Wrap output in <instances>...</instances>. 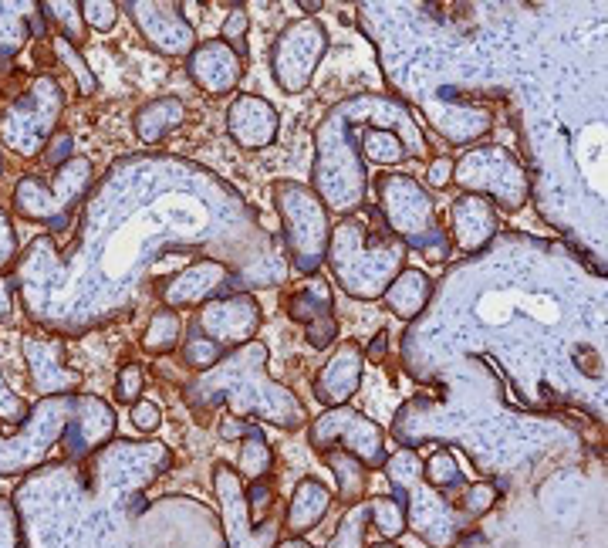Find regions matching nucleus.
<instances>
[{
  "mask_svg": "<svg viewBox=\"0 0 608 548\" xmlns=\"http://www.w3.org/2000/svg\"><path fill=\"white\" fill-rule=\"evenodd\" d=\"M311 190L325 203L328 214L355 217L369 197V170L355 149L352 99L338 102L315 129V170Z\"/></svg>",
  "mask_w": 608,
  "mask_h": 548,
  "instance_id": "obj_1",
  "label": "nucleus"
},
{
  "mask_svg": "<svg viewBox=\"0 0 608 548\" xmlns=\"http://www.w3.org/2000/svg\"><path fill=\"white\" fill-rule=\"evenodd\" d=\"M338 288L359 302H375L392 285V278L406 268V247L386 227L372 234L365 220L345 217L342 227L332 231L325 254Z\"/></svg>",
  "mask_w": 608,
  "mask_h": 548,
  "instance_id": "obj_2",
  "label": "nucleus"
},
{
  "mask_svg": "<svg viewBox=\"0 0 608 548\" xmlns=\"http://www.w3.org/2000/svg\"><path fill=\"white\" fill-rule=\"evenodd\" d=\"M375 197H379V214L386 220V231L406 251H419L429 261L450 258L453 244L436 220V203L416 176L382 173L375 180Z\"/></svg>",
  "mask_w": 608,
  "mask_h": 548,
  "instance_id": "obj_3",
  "label": "nucleus"
},
{
  "mask_svg": "<svg viewBox=\"0 0 608 548\" xmlns=\"http://www.w3.org/2000/svg\"><path fill=\"white\" fill-rule=\"evenodd\" d=\"M271 197L284 227V241H288L291 268L311 278L325 264L328 241H332V214L315 197V190L294 180H277Z\"/></svg>",
  "mask_w": 608,
  "mask_h": 548,
  "instance_id": "obj_4",
  "label": "nucleus"
},
{
  "mask_svg": "<svg viewBox=\"0 0 608 548\" xmlns=\"http://www.w3.org/2000/svg\"><path fill=\"white\" fill-rule=\"evenodd\" d=\"M95 180V163L88 156H71L61 163L51 180L44 176H24L14 190V210L24 220L48 224L51 231H65L71 224V210L82 203Z\"/></svg>",
  "mask_w": 608,
  "mask_h": 548,
  "instance_id": "obj_5",
  "label": "nucleus"
},
{
  "mask_svg": "<svg viewBox=\"0 0 608 548\" xmlns=\"http://www.w3.org/2000/svg\"><path fill=\"white\" fill-rule=\"evenodd\" d=\"M453 183L463 193L484 197L490 207L517 214L531 197V180H527L524 166L507 153L504 146H477L467 149L453 163Z\"/></svg>",
  "mask_w": 608,
  "mask_h": 548,
  "instance_id": "obj_6",
  "label": "nucleus"
},
{
  "mask_svg": "<svg viewBox=\"0 0 608 548\" xmlns=\"http://www.w3.org/2000/svg\"><path fill=\"white\" fill-rule=\"evenodd\" d=\"M78 393H61L41 400L28 413L17 437H0V474H21L38 467L48 450L65 440V433L75 420Z\"/></svg>",
  "mask_w": 608,
  "mask_h": 548,
  "instance_id": "obj_7",
  "label": "nucleus"
},
{
  "mask_svg": "<svg viewBox=\"0 0 608 548\" xmlns=\"http://www.w3.org/2000/svg\"><path fill=\"white\" fill-rule=\"evenodd\" d=\"M311 447L315 454H332V450H342V454H352L355 461H362L369 471H379L386 464V433L372 417H365L355 406H335V410H325L321 417L311 423Z\"/></svg>",
  "mask_w": 608,
  "mask_h": 548,
  "instance_id": "obj_8",
  "label": "nucleus"
},
{
  "mask_svg": "<svg viewBox=\"0 0 608 548\" xmlns=\"http://www.w3.org/2000/svg\"><path fill=\"white\" fill-rule=\"evenodd\" d=\"M328 51V31L318 17H298L277 34L271 48V75L281 92L301 95Z\"/></svg>",
  "mask_w": 608,
  "mask_h": 548,
  "instance_id": "obj_9",
  "label": "nucleus"
},
{
  "mask_svg": "<svg viewBox=\"0 0 608 548\" xmlns=\"http://www.w3.org/2000/svg\"><path fill=\"white\" fill-rule=\"evenodd\" d=\"M119 11L132 17V24H136V31L142 34V41H146L156 55L180 61V58H190V51L196 48V31L183 17V4L132 0V4H119Z\"/></svg>",
  "mask_w": 608,
  "mask_h": 548,
  "instance_id": "obj_10",
  "label": "nucleus"
},
{
  "mask_svg": "<svg viewBox=\"0 0 608 548\" xmlns=\"http://www.w3.org/2000/svg\"><path fill=\"white\" fill-rule=\"evenodd\" d=\"M196 325H200V332L207 335L210 342H217L220 349H240L247 346V342H254V335L261 332L264 308L257 305L254 295L237 291V295H223L203 305Z\"/></svg>",
  "mask_w": 608,
  "mask_h": 548,
  "instance_id": "obj_11",
  "label": "nucleus"
},
{
  "mask_svg": "<svg viewBox=\"0 0 608 548\" xmlns=\"http://www.w3.org/2000/svg\"><path fill=\"white\" fill-rule=\"evenodd\" d=\"M213 491L220 498L223 511V535H227V548H274L281 542V532L274 525L254 528L247 511V491L240 484L237 471L230 464L213 467Z\"/></svg>",
  "mask_w": 608,
  "mask_h": 548,
  "instance_id": "obj_12",
  "label": "nucleus"
},
{
  "mask_svg": "<svg viewBox=\"0 0 608 548\" xmlns=\"http://www.w3.org/2000/svg\"><path fill=\"white\" fill-rule=\"evenodd\" d=\"M230 278H234V271H230L223 261L200 258V261L186 264L183 271H176L173 278H166L163 285H159V302L176 315L186 312V308H203L207 302H213L220 291H227Z\"/></svg>",
  "mask_w": 608,
  "mask_h": 548,
  "instance_id": "obj_13",
  "label": "nucleus"
},
{
  "mask_svg": "<svg viewBox=\"0 0 608 548\" xmlns=\"http://www.w3.org/2000/svg\"><path fill=\"white\" fill-rule=\"evenodd\" d=\"M284 312L291 322H298L308 329V346L328 349L338 339V322L332 312V291L321 281V274H311L301 288H294L284 298Z\"/></svg>",
  "mask_w": 608,
  "mask_h": 548,
  "instance_id": "obj_14",
  "label": "nucleus"
},
{
  "mask_svg": "<svg viewBox=\"0 0 608 548\" xmlns=\"http://www.w3.org/2000/svg\"><path fill=\"white\" fill-rule=\"evenodd\" d=\"M227 132L240 149L261 153V149L274 146L277 132H281V116L264 95L237 92V99L227 105Z\"/></svg>",
  "mask_w": 608,
  "mask_h": 548,
  "instance_id": "obj_15",
  "label": "nucleus"
},
{
  "mask_svg": "<svg viewBox=\"0 0 608 548\" xmlns=\"http://www.w3.org/2000/svg\"><path fill=\"white\" fill-rule=\"evenodd\" d=\"M186 72H190L193 85L207 92L210 99H223V95L237 92L240 78H244V61L227 48L220 38L196 41V48L186 58Z\"/></svg>",
  "mask_w": 608,
  "mask_h": 548,
  "instance_id": "obj_16",
  "label": "nucleus"
},
{
  "mask_svg": "<svg viewBox=\"0 0 608 548\" xmlns=\"http://www.w3.org/2000/svg\"><path fill=\"white\" fill-rule=\"evenodd\" d=\"M365 376V349L359 342H342L335 349V356L318 369L315 376V396L321 406L335 410V406H348L362 386Z\"/></svg>",
  "mask_w": 608,
  "mask_h": 548,
  "instance_id": "obj_17",
  "label": "nucleus"
},
{
  "mask_svg": "<svg viewBox=\"0 0 608 548\" xmlns=\"http://www.w3.org/2000/svg\"><path fill=\"white\" fill-rule=\"evenodd\" d=\"M115 433V410L102 396L95 393H78V406H75V420L65 433V454L71 461H85L92 450H98L105 440H112Z\"/></svg>",
  "mask_w": 608,
  "mask_h": 548,
  "instance_id": "obj_18",
  "label": "nucleus"
},
{
  "mask_svg": "<svg viewBox=\"0 0 608 548\" xmlns=\"http://www.w3.org/2000/svg\"><path fill=\"white\" fill-rule=\"evenodd\" d=\"M500 231V214L484 197H473V193H463L460 200H453L450 207V244L460 247L463 254H477L494 241Z\"/></svg>",
  "mask_w": 608,
  "mask_h": 548,
  "instance_id": "obj_19",
  "label": "nucleus"
},
{
  "mask_svg": "<svg viewBox=\"0 0 608 548\" xmlns=\"http://www.w3.org/2000/svg\"><path fill=\"white\" fill-rule=\"evenodd\" d=\"M328 508H332V491L318 481V477H301L298 488L291 494L288 515H284V535L288 538H304L308 532L325 521Z\"/></svg>",
  "mask_w": 608,
  "mask_h": 548,
  "instance_id": "obj_20",
  "label": "nucleus"
},
{
  "mask_svg": "<svg viewBox=\"0 0 608 548\" xmlns=\"http://www.w3.org/2000/svg\"><path fill=\"white\" fill-rule=\"evenodd\" d=\"M190 116V109H186L183 99H176V95H159V99H149L142 109H136V116H132V129H136L139 143L146 146H159L169 132H176Z\"/></svg>",
  "mask_w": 608,
  "mask_h": 548,
  "instance_id": "obj_21",
  "label": "nucleus"
},
{
  "mask_svg": "<svg viewBox=\"0 0 608 548\" xmlns=\"http://www.w3.org/2000/svg\"><path fill=\"white\" fill-rule=\"evenodd\" d=\"M429 295H433L429 274L419 268H402L396 278H392V285L382 291V302H386V308L399 322H413L416 315L426 312Z\"/></svg>",
  "mask_w": 608,
  "mask_h": 548,
  "instance_id": "obj_22",
  "label": "nucleus"
},
{
  "mask_svg": "<svg viewBox=\"0 0 608 548\" xmlns=\"http://www.w3.org/2000/svg\"><path fill=\"white\" fill-rule=\"evenodd\" d=\"M321 461L332 467L338 494H342L345 505H359V501L369 498V467L362 461H355L352 454H342V450H332V454H321Z\"/></svg>",
  "mask_w": 608,
  "mask_h": 548,
  "instance_id": "obj_23",
  "label": "nucleus"
},
{
  "mask_svg": "<svg viewBox=\"0 0 608 548\" xmlns=\"http://www.w3.org/2000/svg\"><path fill=\"white\" fill-rule=\"evenodd\" d=\"M271 467H274L271 444H267L264 433L250 430L244 437V444H240V454H237V477H240V481L257 484V481H264V477L271 474Z\"/></svg>",
  "mask_w": 608,
  "mask_h": 548,
  "instance_id": "obj_24",
  "label": "nucleus"
},
{
  "mask_svg": "<svg viewBox=\"0 0 608 548\" xmlns=\"http://www.w3.org/2000/svg\"><path fill=\"white\" fill-rule=\"evenodd\" d=\"M180 339H183V318L169 312V308H156V315L149 318L146 332H142V349L149 356H166V352L180 346Z\"/></svg>",
  "mask_w": 608,
  "mask_h": 548,
  "instance_id": "obj_25",
  "label": "nucleus"
},
{
  "mask_svg": "<svg viewBox=\"0 0 608 548\" xmlns=\"http://www.w3.org/2000/svg\"><path fill=\"white\" fill-rule=\"evenodd\" d=\"M365 505H369V521L375 525V532L386 538V542H392V538H399L402 532H406L409 518H406V501L402 498L375 494V498H369Z\"/></svg>",
  "mask_w": 608,
  "mask_h": 548,
  "instance_id": "obj_26",
  "label": "nucleus"
},
{
  "mask_svg": "<svg viewBox=\"0 0 608 548\" xmlns=\"http://www.w3.org/2000/svg\"><path fill=\"white\" fill-rule=\"evenodd\" d=\"M423 481L433 491H460L463 488L460 461L446 447L436 450V454H429V461H423Z\"/></svg>",
  "mask_w": 608,
  "mask_h": 548,
  "instance_id": "obj_27",
  "label": "nucleus"
},
{
  "mask_svg": "<svg viewBox=\"0 0 608 548\" xmlns=\"http://www.w3.org/2000/svg\"><path fill=\"white\" fill-rule=\"evenodd\" d=\"M44 17H51V21L61 28V38L71 41L78 48V44L85 41V21H82V4H65V0H51V4H38Z\"/></svg>",
  "mask_w": 608,
  "mask_h": 548,
  "instance_id": "obj_28",
  "label": "nucleus"
},
{
  "mask_svg": "<svg viewBox=\"0 0 608 548\" xmlns=\"http://www.w3.org/2000/svg\"><path fill=\"white\" fill-rule=\"evenodd\" d=\"M51 48H55V55H58L61 65H65L68 72L75 75L78 92H82V95H92V92H98V78H95L92 68H88V61L82 58V51H78L75 44L65 41V38H61V34H58V38L51 41Z\"/></svg>",
  "mask_w": 608,
  "mask_h": 548,
  "instance_id": "obj_29",
  "label": "nucleus"
},
{
  "mask_svg": "<svg viewBox=\"0 0 608 548\" xmlns=\"http://www.w3.org/2000/svg\"><path fill=\"white\" fill-rule=\"evenodd\" d=\"M365 521H369V505H348V511L338 521V532L332 535L328 548H362L365 545Z\"/></svg>",
  "mask_w": 608,
  "mask_h": 548,
  "instance_id": "obj_30",
  "label": "nucleus"
},
{
  "mask_svg": "<svg viewBox=\"0 0 608 548\" xmlns=\"http://www.w3.org/2000/svg\"><path fill=\"white\" fill-rule=\"evenodd\" d=\"M247 31H250V14H247V7H244V4L230 7V14L223 17V24H220V41L227 44V48L234 51V55L244 61V65H247V58H250Z\"/></svg>",
  "mask_w": 608,
  "mask_h": 548,
  "instance_id": "obj_31",
  "label": "nucleus"
},
{
  "mask_svg": "<svg viewBox=\"0 0 608 548\" xmlns=\"http://www.w3.org/2000/svg\"><path fill=\"white\" fill-rule=\"evenodd\" d=\"M223 356H227V349H220L217 342L207 339V335H190V339L183 342V359H186V366L196 369V373H210Z\"/></svg>",
  "mask_w": 608,
  "mask_h": 548,
  "instance_id": "obj_32",
  "label": "nucleus"
},
{
  "mask_svg": "<svg viewBox=\"0 0 608 548\" xmlns=\"http://www.w3.org/2000/svg\"><path fill=\"white\" fill-rule=\"evenodd\" d=\"M494 505H497V488L490 481L470 484V488H463V494H460V508H463V515H470V518L487 515Z\"/></svg>",
  "mask_w": 608,
  "mask_h": 548,
  "instance_id": "obj_33",
  "label": "nucleus"
},
{
  "mask_svg": "<svg viewBox=\"0 0 608 548\" xmlns=\"http://www.w3.org/2000/svg\"><path fill=\"white\" fill-rule=\"evenodd\" d=\"M119 14V4H112V0H85L82 4V21L92 31H112L119 24Z\"/></svg>",
  "mask_w": 608,
  "mask_h": 548,
  "instance_id": "obj_34",
  "label": "nucleus"
},
{
  "mask_svg": "<svg viewBox=\"0 0 608 548\" xmlns=\"http://www.w3.org/2000/svg\"><path fill=\"white\" fill-rule=\"evenodd\" d=\"M142 386H146V376H142L136 362H129V366H122L119 376H115V400L132 406L136 400H142Z\"/></svg>",
  "mask_w": 608,
  "mask_h": 548,
  "instance_id": "obj_35",
  "label": "nucleus"
},
{
  "mask_svg": "<svg viewBox=\"0 0 608 548\" xmlns=\"http://www.w3.org/2000/svg\"><path fill=\"white\" fill-rule=\"evenodd\" d=\"M129 417H132V423H136V430L156 433L159 423H163V410H159V403H152V400H136V403H132Z\"/></svg>",
  "mask_w": 608,
  "mask_h": 548,
  "instance_id": "obj_36",
  "label": "nucleus"
},
{
  "mask_svg": "<svg viewBox=\"0 0 608 548\" xmlns=\"http://www.w3.org/2000/svg\"><path fill=\"white\" fill-rule=\"evenodd\" d=\"M0 420H7V423L28 420V406H24V400L14 390H7L4 376H0Z\"/></svg>",
  "mask_w": 608,
  "mask_h": 548,
  "instance_id": "obj_37",
  "label": "nucleus"
},
{
  "mask_svg": "<svg viewBox=\"0 0 608 548\" xmlns=\"http://www.w3.org/2000/svg\"><path fill=\"white\" fill-rule=\"evenodd\" d=\"M426 183L433 190H446L453 183V159L450 156H433L426 166Z\"/></svg>",
  "mask_w": 608,
  "mask_h": 548,
  "instance_id": "obj_38",
  "label": "nucleus"
},
{
  "mask_svg": "<svg viewBox=\"0 0 608 548\" xmlns=\"http://www.w3.org/2000/svg\"><path fill=\"white\" fill-rule=\"evenodd\" d=\"M75 139H71V132H55V143H51V149L44 153V159H48V166H61V163H68L71 156H75Z\"/></svg>",
  "mask_w": 608,
  "mask_h": 548,
  "instance_id": "obj_39",
  "label": "nucleus"
},
{
  "mask_svg": "<svg viewBox=\"0 0 608 548\" xmlns=\"http://www.w3.org/2000/svg\"><path fill=\"white\" fill-rule=\"evenodd\" d=\"M220 437H223V440L247 437V423L240 420V417H223V420H220Z\"/></svg>",
  "mask_w": 608,
  "mask_h": 548,
  "instance_id": "obj_40",
  "label": "nucleus"
},
{
  "mask_svg": "<svg viewBox=\"0 0 608 548\" xmlns=\"http://www.w3.org/2000/svg\"><path fill=\"white\" fill-rule=\"evenodd\" d=\"M7 315H11V285L0 278V322H4Z\"/></svg>",
  "mask_w": 608,
  "mask_h": 548,
  "instance_id": "obj_41",
  "label": "nucleus"
},
{
  "mask_svg": "<svg viewBox=\"0 0 608 548\" xmlns=\"http://www.w3.org/2000/svg\"><path fill=\"white\" fill-rule=\"evenodd\" d=\"M274 548H315V545H311V542H304V538H288V535H284L281 542H277Z\"/></svg>",
  "mask_w": 608,
  "mask_h": 548,
  "instance_id": "obj_42",
  "label": "nucleus"
},
{
  "mask_svg": "<svg viewBox=\"0 0 608 548\" xmlns=\"http://www.w3.org/2000/svg\"><path fill=\"white\" fill-rule=\"evenodd\" d=\"M382 349H386V332H379V339H375V349H369V356H372V359H379V356H382Z\"/></svg>",
  "mask_w": 608,
  "mask_h": 548,
  "instance_id": "obj_43",
  "label": "nucleus"
},
{
  "mask_svg": "<svg viewBox=\"0 0 608 548\" xmlns=\"http://www.w3.org/2000/svg\"><path fill=\"white\" fill-rule=\"evenodd\" d=\"M301 11H308V17H315V11H321V4H311V0H304Z\"/></svg>",
  "mask_w": 608,
  "mask_h": 548,
  "instance_id": "obj_44",
  "label": "nucleus"
},
{
  "mask_svg": "<svg viewBox=\"0 0 608 548\" xmlns=\"http://www.w3.org/2000/svg\"><path fill=\"white\" fill-rule=\"evenodd\" d=\"M0 170H4V163H0Z\"/></svg>",
  "mask_w": 608,
  "mask_h": 548,
  "instance_id": "obj_45",
  "label": "nucleus"
}]
</instances>
